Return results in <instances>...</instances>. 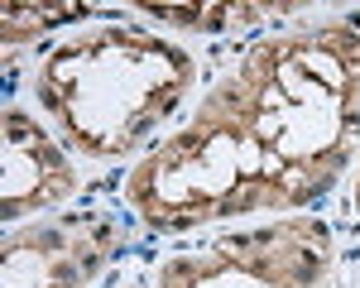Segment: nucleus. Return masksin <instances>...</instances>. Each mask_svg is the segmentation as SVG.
Instances as JSON below:
<instances>
[{"label": "nucleus", "instance_id": "1", "mask_svg": "<svg viewBox=\"0 0 360 288\" xmlns=\"http://www.w3.org/2000/svg\"><path fill=\"white\" fill-rule=\"evenodd\" d=\"M197 86V58L139 25H91L44 53L34 72L39 111L68 154L115 164L149 154Z\"/></svg>", "mask_w": 360, "mask_h": 288}, {"label": "nucleus", "instance_id": "2", "mask_svg": "<svg viewBox=\"0 0 360 288\" xmlns=\"http://www.w3.org/2000/svg\"><path fill=\"white\" fill-rule=\"evenodd\" d=\"M332 259V226L298 211L178 250L159 259L149 279L154 288H327Z\"/></svg>", "mask_w": 360, "mask_h": 288}, {"label": "nucleus", "instance_id": "3", "mask_svg": "<svg viewBox=\"0 0 360 288\" xmlns=\"http://www.w3.org/2000/svg\"><path fill=\"white\" fill-rule=\"evenodd\" d=\"M125 250L106 211H49L5 235V288H91Z\"/></svg>", "mask_w": 360, "mask_h": 288}, {"label": "nucleus", "instance_id": "4", "mask_svg": "<svg viewBox=\"0 0 360 288\" xmlns=\"http://www.w3.org/2000/svg\"><path fill=\"white\" fill-rule=\"evenodd\" d=\"M5 188H0V216L5 226H20L34 216L63 211L82 192V173L49 125H39L25 106H5Z\"/></svg>", "mask_w": 360, "mask_h": 288}, {"label": "nucleus", "instance_id": "5", "mask_svg": "<svg viewBox=\"0 0 360 288\" xmlns=\"http://www.w3.org/2000/svg\"><path fill=\"white\" fill-rule=\"evenodd\" d=\"M139 15L159 20L164 29L183 34H245L264 25L274 15H303V5H245V0H226V5H135Z\"/></svg>", "mask_w": 360, "mask_h": 288}, {"label": "nucleus", "instance_id": "6", "mask_svg": "<svg viewBox=\"0 0 360 288\" xmlns=\"http://www.w3.org/2000/svg\"><path fill=\"white\" fill-rule=\"evenodd\" d=\"M82 15H91L86 5H5L0 10V34H5V48H25V44H39L53 29L72 25Z\"/></svg>", "mask_w": 360, "mask_h": 288}, {"label": "nucleus", "instance_id": "7", "mask_svg": "<svg viewBox=\"0 0 360 288\" xmlns=\"http://www.w3.org/2000/svg\"><path fill=\"white\" fill-rule=\"evenodd\" d=\"M351 173H356V192H351V207H356V216H360V159H356V169H351Z\"/></svg>", "mask_w": 360, "mask_h": 288}, {"label": "nucleus", "instance_id": "8", "mask_svg": "<svg viewBox=\"0 0 360 288\" xmlns=\"http://www.w3.org/2000/svg\"><path fill=\"white\" fill-rule=\"evenodd\" d=\"M120 288H154V279L144 274V279H130V284H120Z\"/></svg>", "mask_w": 360, "mask_h": 288}, {"label": "nucleus", "instance_id": "9", "mask_svg": "<svg viewBox=\"0 0 360 288\" xmlns=\"http://www.w3.org/2000/svg\"><path fill=\"white\" fill-rule=\"evenodd\" d=\"M356 288H360V274H356Z\"/></svg>", "mask_w": 360, "mask_h": 288}]
</instances>
